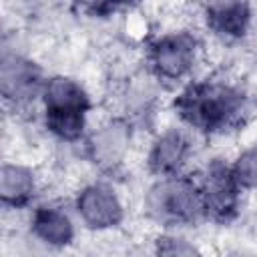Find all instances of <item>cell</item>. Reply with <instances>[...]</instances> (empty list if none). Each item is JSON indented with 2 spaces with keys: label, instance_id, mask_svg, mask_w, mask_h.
Returning <instances> with one entry per match:
<instances>
[{
  "label": "cell",
  "instance_id": "6da1fadb",
  "mask_svg": "<svg viewBox=\"0 0 257 257\" xmlns=\"http://www.w3.org/2000/svg\"><path fill=\"white\" fill-rule=\"evenodd\" d=\"M243 92L225 80H201L189 84L175 100V108L185 122L199 131H223L243 112Z\"/></svg>",
  "mask_w": 257,
  "mask_h": 257
},
{
  "label": "cell",
  "instance_id": "7a4b0ae2",
  "mask_svg": "<svg viewBox=\"0 0 257 257\" xmlns=\"http://www.w3.org/2000/svg\"><path fill=\"white\" fill-rule=\"evenodd\" d=\"M42 102L46 126L62 141H76L82 135L86 112L90 108L88 94L70 76H52L44 82Z\"/></svg>",
  "mask_w": 257,
  "mask_h": 257
},
{
  "label": "cell",
  "instance_id": "ba28073f",
  "mask_svg": "<svg viewBox=\"0 0 257 257\" xmlns=\"http://www.w3.org/2000/svg\"><path fill=\"white\" fill-rule=\"evenodd\" d=\"M131 145V131L120 120H110L100 124L88 139V153L90 159L106 169L116 167L124 155L128 153Z\"/></svg>",
  "mask_w": 257,
  "mask_h": 257
},
{
  "label": "cell",
  "instance_id": "30bf717a",
  "mask_svg": "<svg viewBox=\"0 0 257 257\" xmlns=\"http://www.w3.org/2000/svg\"><path fill=\"white\" fill-rule=\"evenodd\" d=\"M207 26L221 38L235 40L245 36L251 24V6L245 2H215L203 8Z\"/></svg>",
  "mask_w": 257,
  "mask_h": 257
},
{
  "label": "cell",
  "instance_id": "8992f818",
  "mask_svg": "<svg viewBox=\"0 0 257 257\" xmlns=\"http://www.w3.org/2000/svg\"><path fill=\"white\" fill-rule=\"evenodd\" d=\"M0 84H2L4 98L14 102V104L28 102L30 98H34L44 88L40 68L16 52H4L2 54Z\"/></svg>",
  "mask_w": 257,
  "mask_h": 257
},
{
  "label": "cell",
  "instance_id": "9c48e42d",
  "mask_svg": "<svg viewBox=\"0 0 257 257\" xmlns=\"http://www.w3.org/2000/svg\"><path fill=\"white\" fill-rule=\"evenodd\" d=\"M191 145L185 133L171 128L165 131L163 135L157 137V141L151 147L149 153V167L155 175L169 179V177H179V171L187 163Z\"/></svg>",
  "mask_w": 257,
  "mask_h": 257
},
{
  "label": "cell",
  "instance_id": "7c38bea8",
  "mask_svg": "<svg viewBox=\"0 0 257 257\" xmlns=\"http://www.w3.org/2000/svg\"><path fill=\"white\" fill-rule=\"evenodd\" d=\"M36 191V177L34 173L18 163H4L0 171V197L4 205L22 207L26 205Z\"/></svg>",
  "mask_w": 257,
  "mask_h": 257
},
{
  "label": "cell",
  "instance_id": "5bb4252c",
  "mask_svg": "<svg viewBox=\"0 0 257 257\" xmlns=\"http://www.w3.org/2000/svg\"><path fill=\"white\" fill-rule=\"evenodd\" d=\"M155 257H201V253L187 239L165 235L155 243Z\"/></svg>",
  "mask_w": 257,
  "mask_h": 257
},
{
  "label": "cell",
  "instance_id": "8fae6325",
  "mask_svg": "<svg viewBox=\"0 0 257 257\" xmlns=\"http://www.w3.org/2000/svg\"><path fill=\"white\" fill-rule=\"evenodd\" d=\"M32 231L48 247H64L74 237V225L68 213L54 205L38 207L32 213Z\"/></svg>",
  "mask_w": 257,
  "mask_h": 257
},
{
  "label": "cell",
  "instance_id": "4fadbf2b",
  "mask_svg": "<svg viewBox=\"0 0 257 257\" xmlns=\"http://www.w3.org/2000/svg\"><path fill=\"white\" fill-rule=\"evenodd\" d=\"M231 169L241 187L257 189V143L245 149Z\"/></svg>",
  "mask_w": 257,
  "mask_h": 257
},
{
  "label": "cell",
  "instance_id": "5b68a950",
  "mask_svg": "<svg viewBox=\"0 0 257 257\" xmlns=\"http://www.w3.org/2000/svg\"><path fill=\"white\" fill-rule=\"evenodd\" d=\"M239 189L241 185L237 183L233 169L219 161L211 163L199 183L205 213L217 221L233 217L239 205Z\"/></svg>",
  "mask_w": 257,
  "mask_h": 257
},
{
  "label": "cell",
  "instance_id": "277c9868",
  "mask_svg": "<svg viewBox=\"0 0 257 257\" xmlns=\"http://www.w3.org/2000/svg\"><path fill=\"white\" fill-rule=\"evenodd\" d=\"M197 40L193 34L179 30L155 38L149 46V66L161 80L177 82L185 78L197 60Z\"/></svg>",
  "mask_w": 257,
  "mask_h": 257
},
{
  "label": "cell",
  "instance_id": "3957f363",
  "mask_svg": "<svg viewBox=\"0 0 257 257\" xmlns=\"http://www.w3.org/2000/svg\"><path fill=\"white\" fill-rule=\"evenodd\" d=\"M149 213L161 223H193L205 209L199 185L185 177H169L149 191Z\"/></svg>",
  "mask_w": 257,
  "mask_h": 257
},
{
  "label": "cell",
  "instance_id": "52a82bcc",
  "mask_svg": "<svg viewBox=\"0 0 257 257\" xmlns=\"http://www.w3.org/2000/svg\"><path fill=\"white\" fill-rule=\"evenodd\" d=\"M76 211L80 219L90 229H96V231L116 227L124 215L118 195L110 187L100 185V183H92L78 193Z\"/></svg>",
  "mask_w": 257,
  "mask_h": 257
}]
</instances>
